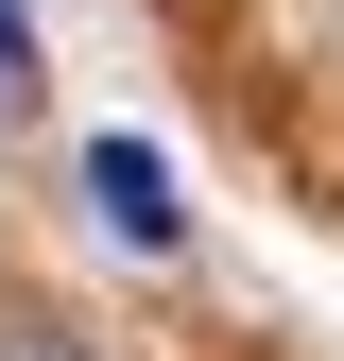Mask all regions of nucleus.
I'll return each mask as SVG.
<instances>
[{
  "mask_svg": "<svg viewBox=\"0 0 344 361\" xmlns=\"http://www.w3.org/2000/svg\"><path fill=\"white\" fill-rule=\"evenodd\" d=\"M86 207H104V241H138V258H172V224H190V207H172V172H155L138 138L86 155Z\"/></svg>",
  "mask_w": 344,
  "mask_h": 361,
  "instance_id": "obj_1",
  "label": "nucleus"
},
{
  "mask_svg": "<svg viewBox=\"0 0 344 361\" xmlns=\"http://www.w3.org/2000/svg\"><path fill=\"white\" fill-rule=\"evenodd\" d=\"M0 121H35V18L0 0Z\"/></svg>",
  "mask_w": 344,
  "mask_h": 361,
  "instance_id": "obj_2",
  "label": "nucleus"
},
{
  "mask_svg": "<svg viewBox=\"0 0 344 361\" xmlns=\"http://www.w3.org/2000/svg\"><path fill=\"white\" fill-rule=\"evenodd\" d=\"M0 361H86V344L52 327V310H0Z\"/></svg>",
  "mask_w": 344,
  "mask_h": 361,
  "instance_id": "obj_3",
  "label": "nucleus"
}]
</instances>
